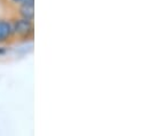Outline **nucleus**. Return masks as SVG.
Returning a JSON list of instances; mask_svg holds the SVG:
<instances>
[{"label":"nucleus","instance_id":"nucleus-1","mask_svg":"<svg viewBox=\"0 0 148 136\" xmlns=\"http://www.w3.org/2000/svg\"><path fill=\"white\" fill-rule=\"evenodd\" d=\"M12 28H13V33L20 39L27 40L34 37V23L31 21L23 18L15 20Z\"/></svg>","mask_w":148,"mask_h":136},{"label":"nucleus","instance_id":"nucleus-2","mask_svg":"<svg viewBox=\"0 0 148 136\" xmlns=\"http://www.w3.org/2000/svg\"><path fill=\"white\" fill-rule=\"evenodd\" d=\"M13 35L14 33H13L12 24L7 21L0 20V42L8 41L9 39H12Z\"/></svg>","mask_w":148,"mask_h":136},{"label":"nucleus","instance_id":"nucleus-3","mask_svg":"<svg viewBox=\"0 0 148 136\" xmlns=\"http://www.w3.org/2000/svg\"><path fill=\"white\" fill-rule=\"evenodd\" d=\"M18 13L23 20L28 21H34L35 18V3H21Z\"/></svg>","mask_w":148,"mask_h":136},{"label":"nucleus","instance_id":"nucleus-4","mask_svg":"<svg viewBox=\"0 0 148 136\" xmlns=\"http://www.w3.org/2000/svg\"><path fill=\"white\" fill-rule=\"evenodd\" d=\"M12 2H15V3H21L23 0H10Z\"/></svg>","mask_w":148,"mask_h":136},{"label":"nucleus","instance_id":"nucleus-5","mask_svg":"<svg viewBox=\"0 0 148 136\" xmlns=\"http://www.w3.org/2000/svg\"><path fill=\"white\" fill-rule=\"evenodd\" d=\"M5 53V49L3 48H0V54H3Z\"/></svg>","mask_w":148,"mask_h":136}]
</instances>
